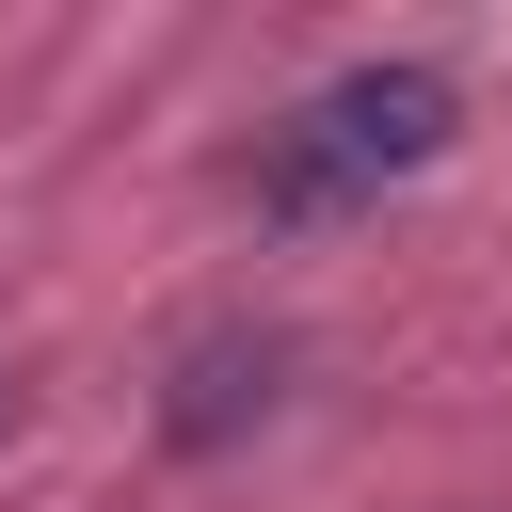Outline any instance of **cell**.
Segmentation results:
<instances>
[{"mask_svg":"<svg viewBox=\"0 0 512 512\" xmlns=\"http://www.w3.org/2000/svg\"><path fill=\"white\" fill-rule=\"evenodd\" d=\"M432 144H448V80H432V64H352V80H320V96L256 144V192H272L288 224H320V208L416 176Z\"/></svg>","mask_w":512,"mask_h":512,"instance_id":"cell-1","label":"cell"}]
</instances>
